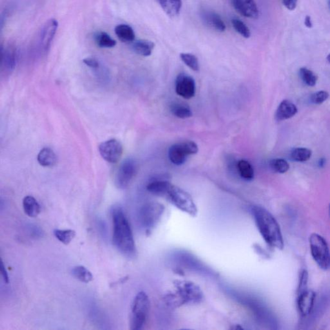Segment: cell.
Returning a JSON list of instances; mask_svg holds the SVG:
<instances>
[{"label": "cell", "instance_id": "cell-1", "mask_svg": "<svg viewBox=\"0 0 330 330\" xmlns=\"http://www.w3.org/2000/svg\"><path fill=\"white\" fill-rule=\"evenodd\" d=\"M113 223L112 242L117 250L127 257H133L136 247L131 226L124 211L120 206H114L112 212Z\"/></svg>", "mask_w": 330, "mask_h": 330}, {"label": "cell", "instance_id": "cell-2", "mask_svg": "<svg viewBox=\"0 0 330 330\" xmlns=\"http://www.w3.org/2000/svg\"><path fill=\"white\" fill-rule=\"evenodd\" d=\"M251 212L264 241L272 248L282 250L284 248L283 237L279 224L273 215L266 208L257 205L251 207Z\"/></svg>", "mask_w": 330, "mask_h": 330}, {"label": "cell", "instance_id": "cell-3", "mask_svg": "<svg viewBox=\"0 0 330 330\" xmlns=\"http://www.w3.org/2000/svg\"><path fill=\"white\" fill-rule=\"evenodd\" d=\"M174 291L165 295V301L168 306L176 308L185 304H195L203 299L200 287L194 282L186 280L174 282Z\"/></svg>", "mask_w": 330, "mask_h": 330}, {"label": "cell", "instance_id": "cell-4", "mask_svg": "<svg viewBox=\"0 0 330 330\" xmlns=\"http://www.w3.org/2000/svg\"><path fill=\"white\" fill-rule=\"evenodd\" d=\"M223 289L235 301L250 309L259 322L272 325L273 318L270 311L255 296L229 286H223Z\"/></svg>", "mask_w": 330, "mask_h": 330}, {"label": "cell", "instance_id": "cell-5", "mask_svg": "<svg viewBox=\"0 0 330 330\" xmlns=\"http://www.w3.org/2000/svg\"><path fill=\"white\" fill-rule=\"evenodd\" d=\"M172 264L178 266L184 270H189L192 272L209 277H215L216 273L204 262L195 257L194 255L184 250L174 251L170 255Z\"/></svg>", "mask_w": 330, "mask_h": 330}, {"label": "cell", "instance_id": "cell-6", "mask_svg": "<svg viewBox=\"0 0 330 330\" xmlns=\"http://www.w3.org/2000/svg\"><path fill=\"white\" fill-rule=\"evenodd\" d=\"M150 303L147 294L140 291L132 302L130 316V329L140 330L147 322L150 311Z\"/></svg>", "mask_w": 330, "mask_h": 330}, {"label": "cell", "instance_id": "cell-7", "mask_svg": "<svg viewBox=\"0 0 330 330\" xmlns=\"http://www.w3.org/2000/svg\"><path fill=\"white\" fill-rule=\"evenodd\" d=\"M164 197L182 212H185L191 216H196L198 213L197 206L195 205L192 196L178 186L170 185Z\"/></svg>", "mask_w": 330, "mask_h": 330}, {"label": "cell", "instance_id": "cell-8", "mask_svg": "<svg viewBox=\"0 0 330 330\" xmlns=\"http://www.w3.org/2000/svg\"><path fill=\"white\" fill-rule=\"evenodd\" d=\"M312 257L323 270L330 268V250L326 241L318 233H313L309 238Z\"/></svg>", "mask_w": 330, "mask_h": 330}, {"label": "cell", "instance_id": "cell-9", "mask_svg": "<svg viewBox=\"0 0 330 330\" xmlns=\"http://www.w3.org/2000/svg\"><path fill=\"white\" fill-rule=\"evenodd\" d=\"M165 211V207L159 203H149L141 208L138 219L141 226L149 232L158 224Z\"/></svg>", "mask_w": 330, "mask_h": 330}, {"label": "cell", "instance_id": "cell-10", "mask_svg": "<svg viewBox=\"0 0 330 330\" xmlns=\"http://www.w3.org/2000/svg\"><path fill=\"white\" fill-rule=\"evenodd\" d=\"M198 152V147L193 141L176 143L168 150V158L174 165L180 166L185 163L187 157Z\"/></svg>", "mask_w": 330, "mask_h": 330}, {"label": "cell", "instance_id": "cell-11", "mask_svg": "<svg viewBox=\"0 0 330 330\" xmlns=\"http://www.w3.org/2000/svg\"><path fill=\"white\" fill-rule=\"evenodd\" d=\"M137 172V163L132 158H127L121 163L114 178V183L119 189H125L130 185Z\"/></svg>", "mask_w": 330, "mask_h": 330}, {"label": "cell", "instance_id": "cell-12", "mask_svg": "<svg viewBox=\"0 0 330 330\" xmlns=\"http://www.w3.org/2000/svg\"><path fill=\"white\" fill-rule=\"evenodd\" d=\"M103 159L110 163H116L120 160L123 154V146L116 139L104 141L98 147Z\"/></svg>", "mask_w": 330, "mask_h": 330}, {"label": "cell", "instance_id": "cell-13", "mask_svg": "<svg viewBox=\"0 0 330 330\" xmlns=\"http://www.w3.org/2000/svg\"><path fill=\"white\" fill-rule=\"evenodd\" d=\"M196 91L194 78L185 73L177 76L176 80V92L181 97L190 100L194 97Z\"/></svg>", "mask_w": 330, "mask_h": 330}, {"label": "cell", "instance_id": "cell-14", "mask_svg": "<svg viewBox=\"0 0 330 330\" xmlns=\"http://www.w3.org/2000/svg\"><path fill=\"white\" fill-rule=\"evenodd\" d=\"M58 28V22L55 19L47 20L42 29L40 44L44 53L49 50Z\"/></svg>", "mask_w": 330, "mask_h": 330}, {"label": "cell", "instance_id": "cell-15", "mask_svg": "<svg viewBox=\"0 0 330 330\" xmlns=\"http://www.w3.org/2000/svg\"><path fill=\"white\" fill-rule=\"evenodd\" d=\"M1 69L2 72L11 73L17 64V49L12 44H8L1 47Z\"/></svg>", "mask_w": 330, "mask_h": 330}, {"label": "cell", "instance_id": "cell-16", "mask_svg": "<svg viewBox=\"0 0 330 330\" xmlns=\"http://www.w3.org/2000/svg\"><path fill=\"white\" fill-rule=\"evenodd\" d=\"M233 8L238 13L248 19H257L259 10L254 0H231Z\"/></svg>", "mask_w": 330, "mask_h": 330}, {"label": "cell", "instance_id": "cell-17", "mask_svg": "<svg viewBox=\"0 0 330 330\" xmlns=\"http://www.w3.org/2000/svg\"><path fill=\"white\" fill-rule=\"evenodd\" d=\"M315 293L309 289L298 294L297 307L300 315L306 316L311 313L315 304Z\"/></svg>", "mask_w": 330, "mask_h": 330}, {"label": "cell", "instance_id": "cell-18", "mask_svg": "<svg viewBox=\"0 0 330 330\" xmlns=\"http://www.w3.org/2000/svg\"><path fill=\"white\" fill-rule=\"evenodd\" d=\"M298 109L290 101L284 100L280 103L275 113V119L278 121L288 120L297 114Z\"/></svg>", "mask_w": 330, "mask_h": 330}, {"label": "cell", "instance_id": "cell-19", "mask_svg": "<svg viewBox=\"0 0 330 330\" xmlns=\"http://www.w3.org/2000/svg\"><path fill=\"white\" fill-rule=\"evenodd\" d=\"M201 17L205 24L210 28L218 31V32L223 33L225 31V24L217 13L212 12V11H203L201 14Z\"/></svg>", "mask_w": 330, "mask_h": 330}, {"label": "cell", "instance_id": "cell-20", "mask_svg": "<svg viewBox=\"0 0 330 330\" xmlns=\"http://www.w3.org/2000/svg\"><path fill=\"white\" fill-rule=\"evenodd\" d=\"M171 185L172 184L167 180L153 179L148 184L147 189L152 194L164 197Z\"/></svg>", "mask_w": 330, "mask_h": 330}, {"label": "cell", "instance_id": "cell-21", "mask_svg": "<svg viewBox=\"0 0 330 330\" xmlns=\"http://www.w3.org/2000/svg\"><path fill=\"white\" fill-rule=\"evenodd\" d=\"M155 47L153 42L146 40H136L132 42V49L138 55L147 57L152 55Z\"/></svg>", "mask_w": 330, "mask_h": 330}, {"label": "cell", "instance_id": "cell-22", "mask_svg": "<svg viewBox=\"0 0 330 330\" xmlns=\"http://www.w3.org/2000/svg\"><path fill=\"white\" fill-rule=\"evenodd\" d=\"M23 208L25 214L32 218L37 217L41 212L40 204L38 203L35 197L31 196V195L24 197Z\"/></svg>", "mask_w": 330, "mask_h": 330}, {"label": "cell", "instance_id": "cell-23", "mask_svg": "<svg viewBox=\"0 0 330 330\" xmlns=\"http://www.w3.org/2000/svg\"><path fill=\"white\" fill-rule=\"evenodd\" d=\"M166 14L170 17H176L180 13L181 0H157Z\"/></svg>", "mask_w": 330, "mask_h": 330}, {"label": "cell", "instance_id": "cell-24", "mask_svg": "<svg viewBox=\"0 0 330 330\" xmlns=\"http://www.w3.org/2000/svg\"><path fill=\"white\" fill-rule=\"evenodd\" d=\"M38 161L40 165L44 167H53L57 161V157L55 152L50 148H44L38 155Z\"/></svg>", "mask_w": 330, "mask_h": 330}, {"label": "cell", "instance_id": "cell-25", "mask_svg": "<svg viewBox=\"0 0 330 330\" xmlns=\"http://www.w3.org/2000/svg\"><path fill=\"white\" fill-rule=\"evenodd\" d=\"M115 34L122 42L132 43L135 40V33L129 25H118L116 27Z\"/></svg>", "mask_w": 330, "mask_h": 330}, {"label": "cell", "instance_id": "cell-26", "mask_svg": "<svg viewBox=\"0 0 330 330\" xmlns=\"http://www.w3.org/2000/svg\"><path fill=\"white\" fill-rule=\"evenodd\" d=\"M72 275L76 279L84 283H89L93 280V275L88 269L84 266H76L71 270Z\"/></svg>", "mask_w": 330, "mask_h": 330}, {"label": "cell", "instance_id": "cell-27", "mask_svg": "<svg viewBox=\"0 0 330 330\" xmlns=\"http://www.w3.org/2000/svg\"><path fill=\"white\" fill-rule=\"evenodd\" d=\"M96 44L100 48L111 49L116 46V42L105 32H98L94 36Z\"/></svg>", "mask_w": 330, "mask_h": 330}, {"label": "cell", "instance_id": "cell-28", "mask_svg": "<svg viewBox=\"0 0 330 330\" xmlns=\"http://www.w3.org/2000/svg\"><path fill=\"white\" fill-rule=\"evenodd\" d=\"M237 169L239 175L244 180L250 181L254 178V170L251 164L244 159L237 163Z\"/></svg>", "mask_w": 330, "mask_h": 330}, {"label": "cell", "instance_id": "cell-29", "mask_svg": "<svg viewBox=\"0 0 330 330\" xmlns=\"http://www.w3.org/2000/svg\"><path fill=\"white\" fill-rule=\"evenodd\" d=\"M170 111L173 115L181 119L189 118L192 116V112L190 107L183 103H173L170 106Z\"/></svg>", "mask_w": 330, "mask_h": 330}, {"label": "cell", "instance_id": "cell-30", "mask_svg": "<svg viewBox=\"0 0 330 330\" xmlns=\"http://www.w3.org/2000/svg\"><path fill=\"white\" fill-rule=\"evenodd\" d=\"M54 235L56 239L62 243L67 245L70 244L73 241L74 238L76 236V232L75 230H60V229H56L54 230Z\"/></svg>", "mask_w": 330, "mask_h": 330}, {"label": "cell", "instance_id": "cell-31", "mask_svg": "<svg viewBox=\"0 0 330 330\" xmlns=\"http://www.w3.org/2000/svg\"><path fill=\"white\" fill-rule=\"evenodd\" d=\"M312 152L306 148H296L291 152L290 157L293 161L305 162L311 158Z\"/></svg>", "mask_w": 330, "mask_h": 330}, {"label": "cell", "instance_id": "cell-32", "mask_svg": "<svg viewBox=\"0 0 330 330\" xmlns=\"http://www.w3.org/2000/svg\"><path fill=\"white\" fill-rule=\"evenodd\" d=\"M299 76L300 79L307 86L314 87L316 85V82H317V76L313 71L309 70L306 67H302V68L300 69Z\"/></svg>", "mask_w": 330, "mask_h": 330}, {"label": "cell", "instance_id": "cell-33", "mask_svg": "<svg viewBox=\"0 0 330 330\" xmlns=\"http://www.w3.org/2000/svg\"><path fill=\"white\" fill-rule=\"evenodd\" d=\"M269 165L273 171L279 174H284L288 171L289 168V163L283 159H271Z\"/></svg>", "mask_w": 330, "mask_h": 330}, {"label": "cell", "instance_id": "cell-34", "mask_svg": "<svg viewBox=\"0 0 330 330\" xmlns=\"http://www.w3.org/2000/svg\"><path fill=\"white\" fill-rule=\"evenodd\" d=\"M180 58L186 66L189 67L192 70L194 71L199 70V62L196 56L192 54L182 53L180 55Z\"/></svg>", "mask_w": 330, "mask_h": 330}, {"label": "cell", "instance_id": "cell-35", "mask_svg": "<svg viewBox=\"0 0 330 330\" xmlns=\"http://www.w3.org/2000/svg\"><path fill=\"white\" fill-rule=\"evenodd\" d=\"M233 28L242 37L248 38L250 37L251 33L250 29L244 24L243 22L239 19H234L232 20Z\"/></svg>", "mask_w": 330, "mask_h": 330}, {"label": "cell", "instance_id": "cell-36", "mask_svg": "<svg viewBox=\"0 0 330 330\" xmlns=\"http://www.w3.org/2000/svg\"><path fill=\"white\" fill-rule=\"evenodd\" d=\"M329 93L325 91H320L311 94L310 102L313 104L320 105L328 99Z\"/></svg>", "mask_w": 330, "mask_h": 330}, {"label": "cell", "instance_id": "cell-37", "mask_svg": "<svg viewBox=\"0 0 330 330\" xmlns=\"http://www.w3.org/2000/svg\"><path fill=\"white\" fill-rule=\"evenodd\" d=\"M307 282H308V273L306 270H303L300 273L298 280L297 295L307 289Z\"/></svg>", "mask_w": 330, "mask_h": 330}, {"label": "cell", "instance_id": "cell-38", "mask_svg": "<svg viewBox=\"0 0 330 330\" xmlns=\"http://www.w3.org/2000/svg\"><path fill=\"white\" fill-rule=\"evenodd\" d=\"M83 62L87 66L91 69H98L100 67V62H98L97 59L93 57L85 58Z\"/></svg>", "mask_w": 330, "mask_h": 330}, {"label": "cell", "instance_id": "cell-39", "mask_svg": "<svg viewBox=\"0 0 330 330\" xmlns=\"http://www.w3.org/2000/svg\"><path fill=\"white\" fill-rule=\"evenodd\" d=\"M298 0H282L284 6L289 11L295 10L297 7Z\"/></svg>", "mask_w": 330, "mask_h": 330}, {"label": "cell", "instance_id": "cell-40", "mask_svg": "<svg viewBox=\"0 0 330 330\" xmlns=\"http://www.w3.org/2000/svg\"><path fill=\"white\" fill-rule=\"evenodd\" d=\"M0 270H1L2 277H3L4 282H5L6 283H9V282H10V279H9L8 271L6 270L3 261H2L1 264H0Z\"/></svg>", "mask_w": 330, "mask_h": 330}, {"label": "cell", "instance_id": "cell-41", "mask_svg": "<svg viewBox=\"0 0 330 330\" xmlns=\"http://www.w3.org/2000/svg\"><path fill=\"white\" fill-rule=\"evenodd\" d=\"M304 24L307 28H311L312 26H313V24H312L311 22V17H309V16H307L306 19H305Z\"/></svg>", "mask_w": 330, "mask_h": 330}, {"label": "cell", "instance_id": "cell-42", "mask_svg": "<svg viewBox=\"0 0 330 330\" xmlns=\"http://www.w3.org/2000/svg\"><path fill=\"white\" fill-rule=\"evenodd\" d=\"M325 163V159L324 158H321L318 162V167L322 168L324 167Z\"/></svg>", "mask_w": 330, "mask_h": 330}, {"label": "cell", "instance_id": "cell-43", "mask_svg": "<svg viewBox=\"0 0 330 330\" xmlns=\"http://www.w3.org/2000/svg\"><path fill=\"white\" fill-rule=\"evenodd\" d=\"M327 62H328L330 64V54H329L328 56H327Z\"/></svg>", "mask_w": 330, "mask_h": 330}, {"label": "cell", "instance_id": "cell-44", "mask_svg": "<svg viewBox=\"0 0 330 330\" xmlns=\"http://www.w3.org/2000/svg\"><path fill=\"white\" fill-rule=\"evenodd\" d=\"M328 6H329V8L330 9V0H329V2H328Z\"/></svg>", "mask_w": 330, "mask_h": 330}, {"label": "cell", "instance_id": "cell-45", "mask_svg": "<svg viewBox=\"0 0 330 330\" xmlns=\"http://www.w3.org/2000/svg\"><path fill=\"white\" fill-rule=\"evenodd\" d=\"M329 213H330V205H329Z\"/></svg>", "mask_w": 330, "mask_h": 330}]
</instances>
